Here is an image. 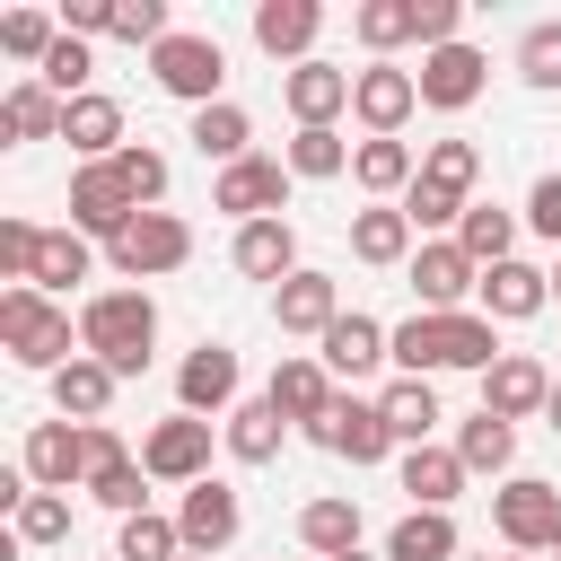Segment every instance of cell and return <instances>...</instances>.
<instances>
[{"instance_id":"cell-37","label":"cell","mask_w":561,"mask_h":561,"mask_svg":"<svg viewBox=\"0 0 561 561\" xmlns=\"http://www.w3.org/2000/svg\"><path fill=\"white\" fill-rule=\"evenodd\" d=\"M517 228H526V210H500V202H473L465 219H456V245L491 272V263H508L517 254Z\"/></svg>"},{"instance_id":"cell-18","label":"cell","mask_w":561,"mask_h":561,"mask_svg":"<svg viewBox=\"0 0 561 561\" xmlns=\"http://www.w3.org/2000/svg\"><path fill=\"white\" fill-rule=\"evenodd\" d=\"M316 359L333 368V386H342V377L359 386V377H377V368L394 359V324H377V316H359V307H342V324H333V333L316 342Z\"/></svg>"},{"instance_id":"cell-34","label":"cell","mask_w":561,"mask_h":561,"mask_svg":"<svg viewBox=\"0 0 561 561\" xmlns=\"http://www.w3.org/2000/svg\"><path fill=\"white\" fill-rule=\"evenodd\" d=\"M219 438H228V456H237V465H272V456H280V438H289V421L272 412V394H254V403H237V412L219 421Z\"/></svg>"},{"instance_id":"cell-4","label":"cell","mask_w":561,"mask_h":561,"mask_svg":"<svg viewBox=\"0 0 561 561\" xmlns=\"http://www.w3.org/2000/svg\"><path fill=\"white\" fill-rule=\"evenodd\" d=\"M491 535H500V552H535L543 561L561 543V491L543 473H508L491 491Z\"/></svg>"},{"instance_id":"cell-56","label":"cell","mask_w":561,"mask_h":561,"mask_svg":"<svg viewBox=\"0 0 561 561\" xmlns=\"http://www.w3.org/2000/svg\"><path fill=\"white\" fill-rule=\"evenodd\" d=\"M552 298H561V254H552Z\"/></svg>"},{"instance_id":"cell-29","label":"cell","mask_w":561,"mask_h":561,"mask_svg":"<svg viewBox=\"0 0 561 561\" xmlns=\"http://www.w3.org/2000/svg\"><path fill=\"white\" fill-rule=\"evenodd\" d=\"M412 175H421L412 140H359V149H351V184H359L368 202H403Z\"/></svg>"},{"instance_id":"cell-28","label":"cell","mask_w":561,"mask_h":561,"mask_svg":"<svg viewBox=\"0 0 561 561\" xmlns=\"http://www.w3.org/2000/svg\"><path fill=\"white\" fill-rule=\"evenodd\" d=\"M386 561H465V535L447 508H403L386 526Z\"/></svg>"},{"instance_id":"cell-33","label":"cell","mask_w":561,"mask_h":561,"mask_svg":"<svg viewBox=\"0 0 561 561\" xmlns=\"http://www.w3.org/2000/svg\"><path fill=\"white\" fill-rule=\"evenodd\" d=\"M377 412H386L394 447H430V430H438V386H430V377H394V386L377 394Z\"/></svg>"},{"instance_id":"cell-57","label":"cell","mask_w":561,"mask_h":561,"mask_svg":"<svg viewBox=\"0 0 561 561\" xmlns=\"http://www.w3.org/2000/svg\"><path fill=\"white\" fill-rule=\"evenodd\" d=\"M184 561H210V552H184Z\"/></svg>"},{"instance_id":"cell-16","label":"cell","mask_w":561,"mask_h":561,"mask_svg":"<svg viewBox=\"0 0 561 561\" xmlns=\"http://www.w3.org/2000/svg\"><path fill=\"white\" fill-rule=\"evenodd\" d=\"M473 307H482L491 324H526V316H543V307H552V272H543V263H526V254H508V263H491V272H482Z\"/></svg>"},{"instance_id":"cell-7","label":"cell","mask_w":561,"mask_h":561,"mask_svg":"<svg viewBox=\"0 0 561 561\" xmlns=\"http://www.w3.org/2000/svg\"><path fill=\"white\" fill-rule=\"evenodd\" d=\"M403 280H412L421 316H465V298L482 289V263H473L456 237H421V254L403 263Z\"/></svg>"},{"instance_id":"cell-15","label":"cell","mask_w":561,"mask_h":561,"mask_svg":"<svg viewBox=\"0 0 561 561\" xmlns=\"http://www.w3.org/2000/svg\"><path fill=\"white\" fill-rule=\"evenodd\" d=\"M421 105L430 114H465L482 88H491V53H473V44H438V53H421Z\"/></svg>"},{"instance_id":"cell-8","label":"cell","mask_w":561,"mask_h":561,"mask_svg":"<svg viewBox=\"0 0 561 561\" xmlns=\"http://www.w3.org/2000/svg\"><path fill=\"white\" fill-rule=\"evenodd\" d=\"M351 114L368 140H403V123L421 114V79L403 61H368V70H351Z\"/></svg>"},{"instance_id":"cell-3","label":"cell","mask_w":561,"mask_h":561,"mask_svg":"<svg viewBox=\"0 0 561 561\" xmlns=\"http://www.w3.org/2000/svg\"><path fill=\"white\" fill-rule=\"evenodd\" d=\"M0 342H9L18 368L61 377V368L79 359V316H70L61 298H44V289H0Z\"/></svg>"},{"instance_id":"cell-17","label":"cell","mask_w":561,"mask_h":561,"mask_svg":"<svg viewBox=\"0 0 561 561\" xmlns=\"http://www.w3.org/2000/svg\"><path fill=\"white\" fill-rule=\"evenodd\" d=\"M272 324H280V333L324 342V333L342 324V280H333V272H316V263H307V272H289V280L272 289Z\"/></svg>"},{"instance_id":"cell-38","label":"cell","mask_w":561,"mask_h":561,"mask_svg":"<svg viewBox=\"0 0 561 561\" xmlns=\"http://www.w3.org/2000/svg\"><path fill=\"white\" fill-rule=\"evenodd\" d=\"M96 272V245L79 237V228H44V245H35V280L26 289H44V298H61L70 280H88Z\"/></svg>"},{"instance_id":"cell-59","label":"cell","mask_w":561,"mask_h":561,"mask_svg":"<svg viewBox=\"0 0 561 561\" xmlns=\"http://www.w3.org/2000/svg\"><path fill=\"white\" fill-rule=\"evenodd\" d=\"M552 561H561V543H552Z\"/></svg>"},{"instance_id":"cell-27","label":"cell","mask_w":561,"mask_h":561,"mask_svg":"<svg viewBox=\"0 0 561 561\" xmlns=\"http://www.w3.org/2000/svg\"><path fill=\"white\" fill-rule=\"evenodd\" d=\"M228 263H237L245 280H272V289H280L289 272H307V263H298V228H289V219H254V228H237V237H228Z\"/></svg>"},{"instance_id":"cell-22","label":"cell","mask_w":561,"mask_h":561,"mask_svg":"<svg viewBox=\"0 0 561 561\" xmlns=\"http://www.w3.org/2000/svg\"><path fill=\"white\" fill-rule=\"evenodd\" d=\"M316 35H324V9L316 0H254V44L272 61H316Z\"/></svg>"},{"instance_id":"cell-30","label":"cell","mask_w":561,"mask_h":561,"mask_svg":"<svg viewBox=\"0 0 561 561\" xmlns=\"http://www.w3.org/2000/svg\"><path fill=\"white\" fill-rule=\"evenodd\" d=\"M114 386H123V377H114L105 359H88V351H79V359L53 377V412L88 430V421H105V412H114Z\"/></svg>"},{"instance_id":"cell-53","label":"cell","mask_w":561,"mask_h":561,"mask_svg":"<svg viewBox=\"0 0 561 561\" xmlns=\"http://www.w3.org/2000/svg\"><path fill=\"white\" fill-rule=\"evenodd\" d=\"M465 44V0H421V53Z\"/></svg>"},{"instance_id":"cell-25","label":"cell","mask_w":561,"mask_h":561,"mask_svg":"<svg viewBox=\"0 0 561 561\" xmlns=\"http://www.w3.org/2000/svg\"><path fill=\"white\" fill-rule=\"evenodd\" d=\"M394 482L412 491V508H456L473 473H465V456H456V447H438V438H430V447H403V456H394Z\"/></svg>"},{"instance_id":"cell-10","label":"cell","mask_w":561,"mask_h":561,"mask_svg":"<svg viewBox=\"0 0 561 561\" xmlns=\"http://www.w3.org/2000/svg\"><path fill=\"white\" fill-rule=\"evenodd\" d=\"M131 219H140V202H131V184L114 175V158H105V167H70V228H79L88 245H114Z\"/></svg>"},{"instance_id":"cell-20","label":"cell","mask_w":561,"mask_h":561,"mask_svg":"<svg viewBox=\"0 0 561 561\" xmlns=\"http://www.w3.org/2000/svg\"><path fill=\"white\" fill-rule=\"evenodd\" d=\"M552 403V368L535 359V351H500L491 368H482V412H500V421H535Z\"/></svg>"},{"instance_id":"cell-26","label":"cell","mask_w":561,"mask_h":561,"mask_svg":"<svg viewBox=\"0 0 561 561\" xmlns=\"http://www.w3.org/2000/svg\"><path fill=\"white\" fill-rule=\"evenodd\" d=\"M351 254L377 263V272H394V263L421 254V228L403 219V202H368V210H351Z\"/></svg>"},{"instance_id":"cell-9","label":"cell","mask_w":561,"mask_h":561,"mask_svg":"<svg viewBox=\"0 0 561 561\" xmlns=\"http://www.w3.org/2000/svg\"><path fill=\"white\" fill-rule=\"evenodd\" d=\"M289 167L280 158H237V167H219V184H210V210H228L237 228H254V219H280L289 210Z\"/></svg>"},{"instance_id":"cell-45","label":"cell","mask_w":561,"mask_h":561,"mask_svg":"<svg viewBox=\"0 0 561 561\" xmlns=\"http://www.w3.org/2000/svg\"><path fill=\"white\" fill-rule=\"evenodd\" d=\"M421 175L473 202V184H482V149H473V140H430V149H421Z\"/></svg>"},{"instance_id":"cell-46","label":"cell","mask_w":561,"mask_h":561,"mask_svg":"<svg viewBox=\"0 0 561 561\" xmlns=\"http://www.w3.org/2000/svg\"><path fill=\"white\" fill-rule=\"evenodd\" d=\"M465 210H473V202H465V193H447V184H430V175H412V193H403V219H412L421 237H438V228L456 237V219H465Z\"/></svg>"},{"instance_id":"cell-40","label":"cell","mask_w":561,"mask_h":561,"mask_svg":"<svg viewBox=\"0 0 561 561\" xmlns=\"http://www.w3.org/2000/svg\"><path fill=\"white\" fill-rule=\"evenodd\" d=\"M351 149H359V140H342L333 123H316V131H289L280 167H289L298 184H324V175H351Z\"/></svg>"},{"instance_id":"cell-41","label":"cell","mask_w":561,"mask_h":561,"mask_svg":"<svg viewBox=\"0 0 561 561\" xmlns=\"http://www.w3.org/2000/svg\"><path fill=\"white\" fill-rule=\"evenodd\" d=\"M114 561H184V526H175L167 508H140V517H123Z\"/></svg>"},{"instance_id":"cell-19","label":"cell","mask_w":561,"mask_h":561,"mask_svg":"<svg viewBox=\"0 0 561 561\" xmlns=\"http://www.w3.org/2000/svg\"><path fill=\"white\" fill-rule=\"evenodd\" d=\"M263 394H272V412H280V421L316 430V421L333 412V394H342V386H333V368H324L316 351H280V368H272V386H263Z\"/></svg>"},{"instance_id":"cell-61","label":"cell","mask_w":561,"mask_h":561,"mask_svg":"<svg viewBox=\"0 0 561 561\" xmlns=\"http://www.w3.org/2000/svg\"><path fill=\"white\" fill-rule=\"evenodd\" d=\"M105 561H114V552H105Z\"/></svg>"},{"instance_id":"cell-51","label":"cell","mask_w":561,"mask_h":561,"mask_svg":"<svg viewBox=\"0 0 561 561\" xmlns=\"http://www.w3.org/2000/svg\"><path fill=\"white\" fill-rule=\"evenodd\" d=\"M114 35H123V44H149V53H158V44L175 35V18H167V0H114Z\"/></svg>"},{"instance_id":"cell-58","label":"cell","mask_w":561,"mask_h":561,"mask_svg":"<svg viewBox=\"0 0 561 561\" xmlns=\"http://www.w3.org/2000/svg\"><path fill=\"white\" fill-rule=\"evenodd\" d=\"M342 561H368V552H342Z\"/></svg>"},{"instance_id":"cell-2","label":"cell","mask_w":561,"mask_h":561,"mask_svg":"<svg viewBox=\"0 0 561 561\" xmlns=\"http://www.w3.org/2000/svg\"><path fill=\"white\" fill-rule=\"evenodd\" d=\"M79 351L105 359L114 377H140L149 351H158V298L149 289H96L79 307Z\"/></svg>"},{"instance_id":"cell-1","label":"cell","mask_w":561,"mask_h":561,"mask_svg":"<svg viewBox=\"0 0 561 561\" xmlns=\"http://www.w3.org/2000/svg\"><path fill=\"white\" fill-rule=\"evenodd\" d=\"M500 359V324L482 316V307H465V316H403L394 324V368L403 377H438V368H491Z\"/></svg>"},{"instance_id":"cell-52","label":"cell","mask_w":561,"mask_h":561,"mask_svg":"<svg viewBox=\"0 0 561 561\" xmlns=\"http://www.w3.org/2000/svg\"><path fill=\"white\" fill-rule=\"evenodd\" d=\"M526 228L561 254V175H535V193H526Z\"/></svg>"},{"instance_id":"cell-42","label":"cell","mask_w":561,"mask_h":561,"mask_svg":"<svg viewBox=\"0 0 561 561\" xmlns=\"http://www.w3.org/2000/svg\"><path fill=\"white\" fill-rule=\"evenodd\" d=\"M88 500H96V508H114V517H140V508H149V465H140V456L96 465V473H88Z\"/></svg>"},{"instance_id":"cell-55","label":"cell","mask_w":561,"mask_h":561,"mask_svg":"<svg viewBox=\"0 0 561 561\" xmlns=\"http://www.w3.org/2000/svg\"><path fill=\"white\" fill-rule=\"evenodd\" d=\"M465 561H491V552H465ZM500 561H535V552H500Z\"/></svg>"},{"instance_id":"cell-36","label":"cell","mask_w":561,"mask_h":561,"mask_svg":"<svg viewBox=\"0 0 561 561\" xmlns=\"http://www.w3.org/2000/svg\"><path fill=\"white\" fill-rule=\"evenodd\" d=\"M184 140H193L202 158H219V167H237V158H254V114L219 96V105H202V114H193V131H184Z\"/></svg>"},{"instance_id":"cell-39","label":"cell","mask_w":561,"mask_h":561,"mask_svg":"<svg viewBox=\"0 0 561 561\" xmlns=\"http://www.w3.org/2000/svg\"><path fill=\"white\" fill-rule=\"evenodd\" d=\"M351 26H359V44L377 61H394V44H421V0H359Z\"/></svg>"},{"instance_id":"cell-44","label":"cell","mask_w":561,"mask_h":561,"mask_svg":"<svg viewBox=\"0 0 561 561\" xmlns=\"http://www.w3.org/2000/svg\"><path fill=\"white\" fill-rule=\"evenodd\" d=\"M9 535H18V543H61V535H70V491H26V500L9 508Z\"/></svg>"},{"instance_id":"cell-47","label":"cell","mask_w":561,"mask_h":561,"mask_svg":"<svg viewBox=\"0 0 561 561\" xmlns=\"http://www.w3.org/2000/svg\"><path fill=\"white\" fill-rule=\"evenodd\" d=\"M517 79L526 88H561V18H543V26L517 35Z\"/></svg>"},{"instance_id":"cell-23","label":"cell","mask_w":561,"mask_h":561,"mask_svg":"<svg viewBox=\"0 0 561 561\" xmlns=\"http://www.w3.org/2000/svg\"><path fill=\"white\" fill-rule=\"evenodd\" d=\"M280 105H289V123H298V131L342 123V114H351V70H333V61H298V70L280 79Z\"/></svg>"},{"instance_id":"cell-31","label":"cell","mask_w":561,"mask_h":561,"mask_svg":"<svg viewBox=\"0 0 561 561\" xmlns=\"http://www.w3.org/2000/svg\"><path fill=\"white\" fill-rule=\"evenodd\" d=\"M456 456H465V473H491V482H508V473H517V421H500V412H473V421H456Z\"/></svg>"},{"instance_id":"cell-49","label":"cell","mask_w":561,"mask_h":561,"mask_svg":"<svg viewBox=\"0 0 561 561\" xmlns=\"http://www.w3.org/2000/svg\"><path fill=\"white\" fill-rule=\"evenodd\" d=\"M114 175L131 184V202H140V210H158V202H167V158H158L149 140H131V149L114 158Z\"/></svg>"},{"instance_id":"cell-14","label":"cell","mask_w":561,"mask_h":561,"mask_svg":"<svg viewBox=\"0 0 561 561\" xmlns=\"http://www.w3.org/2000/svg\"><path fill=\"white\" fill-rule=\"evenodd\" d=\"M324 456H342V465H386L394 456V430H386V412L377 403H359V394H333V412L307 430Z\"/></svg>"},{"instance_id":"cell-21","label":"cell","mask_w":561,"mask_h":561,"mask_svg":"<svg viewBox=\"0 0 561 561\" xmlns=\"http://www.w3.org/2000/svg\"><path fill=\"white\" fill-rule=\"evenodd\" d=\"M175 526H184V552H228L237 543V526H245V500H237V482H193L184 500H175Z\"/></svg>"},{"instance_id":"cell-11","label":"cell","mask_w":561,"mask_h":561,"mask_svg":"<svg viewBox=\"0 0 561 561\" xmlns=\"http://www.w3.org/2000/svg\"><path fill=\"white\" fill-rule=\"evenodd\" d=\"M237 386H245L237 351H228V342H202V351H184V368H175V412H193V421L219 412V421H228V412L245 403Z\"/></svg>"},{"instance_id":"cell-24","label":"cell","mask_w":561,"mask_h":561,"mask_svg":"<svg viewBox=\"0 0 561 561\" xmlns=\"http://www.w3.org/2000/svg\"><path fill=\"white\" fill-rule=\"evenodd\" d=\"M61 140H70V158H79V167H105V158H123V149H131V140H123V105H114L105 88L70 96V114H61Z\"/></svg>"},{"instance_id":"cell-60","label":"cell","mask_w":561,"mask_h":561,"mask_svg":"<svg viewBox=\"0 0 561 561\" xmlns=\"http://www.w3.org/2000/svg\"><path fill=\"white\" fill-rule=\"evenodd\" d=\"M272 561H280V552H272Z\"/></svg>"},{"instance_id":"cell-13","label":"cell","mask_w":561,"mask_h":561,"mask_svg":"<svg viewBox=\"0 0 561 561\" xmlns=\"http://www.w3.org/2000/svg\"><path fill=\"white\" fill-rule=\"evenodd\" d=\"M18 473L35 491H88V430L79 421H35L18 447Z\"/></svg>"},{"instance_id":"cell-5","label":"cell","mask_w":561,"mask_h":561,"mask_svg":"<svg viewBox=\"0 0 561 561\" xmlns=\"http://www.w3.org/2000/svg\"><path fill=\"white\" fill-rule=\"evenodd\" d=\"M149 79L175 96V105H219V88H228V53H219V35H193V26H175L158 53H149Z\"/></svg>"},{"instance_id":"cell-50","label":"cell","mask_w":561,"mask_h":561,"mask_svg":"<svg viewBox=\"0 0 561 561\" xmlns=\"http://www.w3.org/2000/svg\"><path fill=\"white\" fill-rule=\"evenodd\" d=\"M35 245H44V228L9 210V219H0V280H9V289H26V280H35Z\"/></svg>"},{"instance_id":"cell-32","label":"cell","mask_w":561,"mask_h":561,"mask_svg":"<svg viewBox=\"0 0 561 561\" xmlns=\"http://www.w3.org/2000/svg\"><path fill=\"white\" fill-rule=\"evenodd\" d=\"M298 543H307L316 561H342V552H359V500H342V491L307 500V508H298Z\"/></svg>"},{"instance_id":"cell-48","label":"cell","mask_w":561,"mask_h":561,"mask_svg":"<svg viewBox=\"0 0 561 561\" xmlns=\"http://www.w3.org/2000/svg\"><path fill=\"white\" fill-rule=\"evenodd\" d=\"M88 70H96V53H88V35H61V44H53V61H44L35 79H44V88H53L61 105H70V96H88Z\"/></svg>"},{"instance_id":"cell-35","label":"cell","mask_w":561,"mask_h":561,"mask_svg":"<svg viewBox=\"0 0 561 561\" xmlns=\"http://www.w3.org/2000/svg\"><path fill=\"white\" fill-rule=\"evenodd\" d=\"M61 114H70V105H61L44 79H18V88L0 96V131H9V140H61Z\"/></svg>"},{"instance_id":"cell-12","label":"cell","mask_w":561,"mask_h":561,"mask_svg":"<svg viewBox=\"0 0 561 561\" xmlns=\"http://www.w3.org/2000/svg\"><path fill=\"white\" fill-rule=\"evenodd\" d=\"M140 465H149V482H175V491L210 482V421H193V412H167V421L140 438Z\"/></svg>"},{"instance_id":"cell-43","label":"cell","mask_w":561,"mask_h":561,"mask_svg":"<svg viewBox=\"0 0 561 561\" xmlns=\"http://www.w3.org/2000/svg\"><path fill=\"white\" fill-rule=\"evenodd\" d=\"M53 44H61V18H53V9H9V18H0V53H9V61H35V70H44Z\"/></svg>"},{"instance_id":"cell-6","label":"cell","mask_w":561,"mask_h":561,"mask_svg":"<svg viewBox=\"0 0 561 561\" xmlns=\"http://www.w3.org/2000/svg\"><path fill=\"white\" fill-rule=\"evenodd\" d=\"M105 263H114L123 280H167V272L193 263V228H184L175 210H140V219L105 245Z\"/></svg>"},{"instance_id":"cell-54","label":"cell","mask_w":561,"mask_h":561,"mask_svg":"<svg viewBox=\"0 0 561 561\" xmlns=\"http://www.w3.org/2000/svg\"><path fill=\"white\" fill-rule=\"evenodd\" d=\"M543 421H552V438H561V377H552V403H543Z\"/></svg>"}]
</instances>
